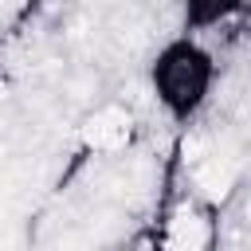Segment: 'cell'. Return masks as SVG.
Returning a JSON list of instances; mask_svg holds the SVG:
<instances>
[{
	"instance_id": "4",
	"label": "cell",
	"mask_w": 251,
	"mask_h": 251,
	"mask_svg": "<svg viewBox=\"0 0 251 251\" xmlns=\"http://www.w3.org/2000/svg\"><path fill=\"white\" fill-rule=\"evenodd\" d=\"M239 12H243V0H180V31L204 39V35L235 24Z\"/></svg>"
},
{
	"instance_id": "1",
	"label": "cell",
	"mask_w": 251,
	"mask_h": 251,
	"mask_svg": "<svg viewBox=\"0 0 251 251\" xmlns=\"http://www.w3.org/2000/svg\"><path fill=\"white\" fill-rule=\"evenodd\" d=\"M216 82H220L216 51L208 47V39L188 31H176L165 43H157V51L145 63L149 98L173 126H192L208 110Z\"/></svg>"
},
{
	"instance_id": "3",
	"label": "cell",
	"mask_w": 251,
	"mask_h": 251,
	"mask_svg": "<svg viewBox=\"0 0 251 251\" xmlns=\"http://www.w3.org/2000/svg\"><path fill=\"white\" fill-rule=\"evenodd\" d=\"M78 133H82V149L86 153L110 157V153L129 145V137H133V110L122 106V102H102V106H94L86 114Z\"/></svg>"
},
{
	"instance_id": "2",
	"label": "cell",
	"mask_w": 251,
	"mask_h": 251,
	"mask_svg": "<svg viewBox=\"0 0 251 251\" xmlns=\"http://www.w3.org/2000/svg\"><path fill=\"white\" fill-rule=\"evenodd\" d=\"M157 231L161 251H216L220 204L200 188H184L157 212Z\"/></svg>"
}]
</instances>
